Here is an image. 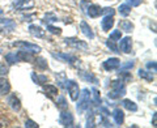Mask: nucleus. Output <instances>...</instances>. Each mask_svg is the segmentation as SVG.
I'll list each match as a JSON object with an SVG mask.
<instances>
[{
    "mask_svg": "<svg viewBox=\"0 0 157 128\" xmlns=\"http://www.w3.org/2000/svg\"><path fill=\"white\" fill-rule=\"evenodd\" d=\"M67 89H68V93H70V97L72 101H76L78 96H80V88H78L77 82L70 80L67 84Z\"/></svg>",
    "mask_w": 157,
    "mask_h": 128,
    "instance_id": "obj_6",
    "label": "nucleus"
},
{
    "mask_svg": "<svg viewBox=\"0 0 157 128\" xmlns=\"http://www.w3.org/2000/svg\"><path fill=\"white\" fill-rule=\"evenodd\" d=\"M56 106H58V109H60V110H66V109H67L66 98H64V97H59L58 101H56Z\"/></svg>",
    "mask_w": 157,
    "mask_h": 128,
    "instance_id": "obj_29",
    "label": "nucleus"
},
{
    "mask_svg": "<svg viewBox=\"0 0 157 128\" xmlns=\"http://www.w3.org/2000/svg\"><path fill=\"white\" fill-rule=\"evenodd\" d=\"M130 7H139L141 4V0H127Z\"/></svg>",
    "mask_w": 157,
    "mask_h": 128,
    "instance_id": "obj_39",
    "label": "nucleus"
},
{
    "mask_svg": "<svg viewBox=\"0 0 157 128\" xmlns=\"http://www.w3.org/2000/svg\"><path fill=\"white\" fill-rule=\"evenodd\" d=\"M3 13V9H0V14H2Z\"/></svg>",
    "mask_w": 157,
    "mask_h": 128,
    "instance_id": "obj_44",
    "label": "nucleus"
},
{
    "mask_svg": "<svg viewBox=\"0 0 157 128\" xmlns=\"http://www.w3.org/2000/svg\"><path fill=\"white\" fill-rule=\"evenodd\" d=\"M119 76L122 77V78H123V80H122V81H128V80H132V76L130 75V73L128 72H126V71H122V72H119Z\"/></svg>",
    "mask_w": 157,
    "mask_h": 128,
    "instance_id": "obj_35",
    "label": "nucleus"
},
{
    "mask_svg": "<svg viewBox=\"0 0 157 128\" xmlns=\"http://www.w3.org/2000/svg\"><path fill=\"white\" fill-rule=\"evenodd\" d=\"M106 46L109 47L113 52H121V51H118V50H119V48L117 47V45L114 43V41H111V39H107V41H106Z\"/></svg>",
    "mask_w": 157,
    "mask_h": 128,
    "instance_id": "obj_30",
    "label": "nucleus"
},
{
    "mask_svg": "<svg viewBox=\"0 0 157 128\" xmlns=\"http://www.w3.org/2000/svg\"><path fill=\"white\" fill-rule=\"evenodd\" d=\"M119 41H121V43H119L121 51L124 52V54H130L131 50H132V39H131V37H124V38L119 39Z\"/></svg>",
    "mask_w": 157,
    "mask_h": 128,
    "instance_id": "obj_8",
    "label": "nucleus"
},
{
    "mask_svg": "<svg viewBox=\"0 0 157 128\" xmlns=\"http://www.w3.org/2000/svg\"><path fill=\"white\" fill-rule=\"evenodd\" d=\"M47 30L50 32L51 34H56V36H59V34L62 33V29H60V28H55V26L50 25V24H48V25H47Z\"/></svg>",
    "mask_w": 157,
    "mask_h": 128,
    "instance_id": "obj_33",
    "label": "nucleus"
},
{
    "mask_svg": "<svg viewBox=\"0 0 157 128\" xmlns=\"http://www.w3.org/2000/svg\"><path fill=\"white\" fill-rule=\"evenodd\" d=\"M8 103H9V106L12 107V110H14V111H18L21 109V102H20V100L16 97V94H11L8 97Z\"/></svg>",
    "mask_w": 157,
    "mask_h": 128,
    "instance_id": "obj_15",
    "label": "nucleus"
},
{
    "mask_svg": "<svg viewBox=\"0 0 157 128\" xmlns=\"http://www.w3.org/2000/svg\"><path fill=\"white\" fill-rule=\"evenodd\" d=\"M64 41L68 46L76 48V50H88L86 42L81 41V39H78V38H66Z\"/></svg>",
    "mask_w": 157,
    "mask_h": 128,
    "instance_id": "obj_4",
    "label": "nucleus"
},
{
    "mask_svg": "<svg viewBox=\"0 0 157 128\" xmlns=\"http://www.w3.org/2000/svg\"><path fill=\"white\" fill-rule=\"evenodd\" d=\"M13 7L16 9H30L34 7V0H14Z\"/></svg>",
    "mask_w": 157,
    "mask_h": 128,
    "instance_id": "obj_9",
    "label": "nucleus"
},
{
    "mask_svg": "<svg viewBox=\"0 0 157 128\" xmlns=\"http://www.w3.org/2000/svg\"><path fill=\"white\" fill-rule=\"evenodd\" d=\"M59 123L63 126V127H72L73 126V116L70 111L67 110H63L59 115Z\"/></svg>",
    "mask_w": 157,
    "mask_h": 128,
    "instance_id": "obj_5",
    "label": "nucleus"
},
{
    "mask_svg": "<svg viewBox=\"0 0 157 128\" xmlns=\"http://www.w3.org/2000/svg\"><path fill=\"white\" fill-rule=\"evenodd\" d=\"M51 55L56 59H60V60L66 62V63H70V64H73L75 62H77V59L72 55H67V54H56V52H51Z\"/></svg>",
    "mask_w": 157,
    "mask_h": 128,
    "instance_id": "obj_12",
    "label": "nucleus"
},
{
    "mask_svg": "<svg viewBox=\"0 0 157 128\" xmlns=\"http://www.w3.org/2000/svg\"><path fill=\"white\" fill-rule=\"evenodd\" d=\"M156 119H157V115H156V112H155V114H153V127H156V126H157Z\"/></svg>",
    "mask_w": 157,
    "mask_h": 128,
    "instance_id": "obj_43",
    "label": "nucleus"
},
{
    "mask_svg": "<svg viewBox=\"0 0 157 128\" xmlns=\"http://www.w3.org/2000/svg\"><path fill=\"white\" fill-rule=\"evenodd\" d=\"M80 75H81V77L84 78V80H86V81H90V82H93V84H97V82H98L97 77H96V76H93L92 73H89V72L81 71V72H80Z\"/></svg>",
    "mask_w": 157,
    "mask_h": 128,
    "instance_id": "obj_24",
    "label": "nucleus"
},
{
    "mask_svg": "<svg viewBox=\"0 0 157 128\" xmlns=\"http://www.w3.org/2000/svg\"><path fill=\"white\" fill-rule=\"evenodd\" d=\"M80 6H81V8H82V12L86 13V9H88V7H89V3L85 2V0H82V2L80 3Z\"/></svg>",
    "mask_w": 157,
    "mask_h": 128,
    "instance_id": "obj_42",
    "label": "nucleus"
},
{
    "mask_svg": "<svg viewBox=\"0 0 157 128\" xmlns=\"http://www.w3.org/2000/svg\"><path fill=\"white\" fill-rule=\"evenodd\" d=\"M121 67V70L122 71H126V70H130V68H132L134 67V62H128V63H126V64H123V66H119Z\"/></svg>",
    "mask_w": 157,
    "mask_h": 128,
    "instance_id": "obj_37",
    "label": "nucleus"
},
{
    "mask_svg": "<svg viewBox=\"0 0 157 128\" xmlns=\"http://www.w3.org/2000/svg\"><path fill=\"white\" fill-rule=\"evenodd\" d=\"M43 90H45L46 93H48L50 96H56L58 94V88L54 86V85H43Z\"/></svg>",
    "mask_w": 157,
    "mask_h": 128,
    "instance_id": "obj_26",
    "label": "nucleus"
},
{
    "mask_svg": "<svg viewBox=\"0 0 157 128\" xmlns=\"http://www.w3.org/2000/svg\"><path fill=\"white\" fill-rule=\"evenodd\" d=\"M29 33L36 38H43L45 37V30L38 25H30L29 26Z\"/></svg>",
    "mask_w": 157,
    "mask_h": 128,
    "instance_id": "obj_13",
    "label": "nucleus"
},
{
    "mask_svg": "<svg viewBox=\"0 0 157 128\" xmlns=\"http://www.w3.org/2000/svg\"><path fill=\"white\" fill-rule=\"evenodd\" d=\"M13 46H14V47H20V48H22V50L29 51V52H32V54H38L39 51H41V47H39V46L34 45V43L25 42V41L14 42V43H13Z\"/></svg>",
    "mask_w": 157,
    "mask_h": 128,
    "instance_id": "obj_3",
    "label": "nucleus"
},
{
    "mask_svg": "<svg viewBox=\"0 0 157 128\" xmlns=\"http://www.w3.org/2000/svg\"><path fill=\"white\" fill-rule=\"evenodd\" d=\"M118 12H119L121 16L127 17L131 13V7L128 6V4H121L119 8H118Z\"/></svg>",
    "mask_w": 157,
    "mask_h": 128,
    "instance_id": "obj_23",
    "label": "nucleus"
},
{
    "mask_svg": "<svg viewBox=\"0 0 157 128\" xmlns=\"http://www.w3.org/2000/svg\"><path fill=\"white\" fill-rule=\"evenodd\" d=\"M101 26H102V30L109 32L114 26V18H113V16H105L104 20L101 21Z\"/></svg>",
    "mask_w": 157,
    "mask_h": 128,
    "instance_id": "obj_14",
    "label": "nucleus"
},
{
    "mask_svg": "<svg viewBox=\"0 0 157 128\" xmlns=\"http://www.w3.org/2000/svg\"><path fill=\"white\" fill-rule=\"evenodd\" d=\"M119 66H121V60L118 58H110V59H107V60L104 62V68L109 72L118 70Z\"/></svg>",
    "mask_w": 157,
    "mask_h": 128,
    "instance_id": "obj_7",
    "label": "nucleus"
},
{
    "mask_svg": "<svg viewBox=\"0 0 157 128\" xmlns=\"http://www.w3.org/2000/svg\"><path fill=\"white\" fill-rule=\"evenodd\" d=\"M102 13H105L106 16H113V14H114V9L113 8H102Z\"/></svg>",
    "mask_w": 157,
    "mask_h": 128,
    "instance_id": "obj_40",
    "label": "nucleus"
},
{
    "mask_svg": "<svg viewBox=\"0 0 157 128\" xmlns=\"http://www.w3.org/2000/svg\"><path fill=\"white\" fill-rule=\"evenodd\" d=\"M80 29H81L82 34H84L86 38H89V39H93V38H94V34H93L92 28L88 25L85 21H81V22H80Z\"/></svg>",
    "mask_w": 157,
    "mask_h": 128,
    "instance_id": "obj_16",
    "label": "nucleus"
},
{
    "mask_svg": "<svg viewBox=\"0 0 157 128\" xmlns=\"http://www.w3.org/2000/svg\"><path fill=\"white\" fill-rule=\"evenodd\" d=\"M11 90V85H9V81L6 77H0V94L6 96Z\"/></svg>",
    "mask_w": 157,
    "mask_h": 128,
    "instance_id": "obj_17",
    "label": "nucleus"
},
{
    "mask_svg": "<svg viewBox=\"0 0 157 128\" xmlns=\"http://www.w3.org/2000/svg\"><path fill=\"white\" fill-rule=\"evenodd\" d=\"M122 38V33H121V30H114L111 34H110V38L109 39H111V41H119V39Z\"/></svg>",
    "mask_w": 157,
    "mask_h": 128,
    "instance_id": "obj_32",
    "label": "nucleus"
},
{
    "mask_svg": "<svg viewBox=\"0 0 157 128\" xmlns=\"http://www.w3.org/2000/svg\"><path fill=\"white\" fill-rule=\"evenodd\" d=\"M6 62L9 64V66H12V64L17 63V62H20V60H18V56L16 55V54L9 52V54H7V55H6Z\"/></svg>",
    "mask_w": 157,
    "mask_h": 128,
    "instance_id": "obj_25",
    "label": "nucleus"
},
{
    "mask_svg": "<svg viewBox=\"0 0 157 128\" xmlns=\"http://www.w3.org/2000/svg\"><path fill=\"white\" fill-rule=\"evenodd\" d=\"M119 30L130 33V32L134 30V24L131 21H128V20H122V21H119Z\"/></svg>",
    "mask_w": 157,
    "mask_h": 128,
    "instance_id": "obj_18",
    "label": "nucleus"
},
{
    "mask_svg": "<svg viewBox=\"0 0 157 128\" xmlns=\"http://www.w3.org/2000/svg\"><path fill=\"white\" fill-rule=\"evenodd\" d=\"M90 93L88 89H82V92L80 93L78 96V103H77V111L80 112H84L86 109H89V103H90Z\"/></svg>",
    "mask_w": 157,
    "mask_h": 128,
    "instance_id": "obj_1",
    "label": "nucleus"
},
{
    "mask_svg": "<svg viewBox=\"0 0 157 128\" xmlns=\"http://www.w3.org/2000/svg\"><path fill=\"white\" fill-rule=\"evenodd\" d=\"M25 127H26V128H38V124H37L36 122L28 119V120L25 122Z\"/></svg>",
    "mask_w": 157,
    "mask_h": 128,
    "instance_id": "obj_36",
    "label": "nucleus"
},
{
    "mask_svg": "<svg viewBox=\"0 0 157 128\" xmlns=\"http://www.w3.org/2000/svg\"><path fill=\"white\" fill-rule=\"evenodd\" d=\"M122 106H123L126 110H128V111H134V112L137 111V105L131 100H123L122 101Z\"/></svg>",
    "mask_w": 157,
    "mask_h": 128,
    "instance_id": "obj_22",
    "label": "nucleus"
},
{
    "mask_svg": "<svg viewBox=\"0 0 157 128\" xmlns=\"http://www.w3.org/2000/svg\"><path fill=\"white\" fill-rule=\"evenodd\" d=\"M126 94V88L122 86V88H111V90L109 92V94L107 97L110 98V100H118V98H121L122 96Z\"/></svg>",
    "mask_w": 157,
    "mask_h": 128,
    "instance_id": "obj_10",
    "label": "nucleus"
},
{
    "mask_svg": "<svg viewBox=\"0 0 157 128\" xmlns=\"http://www.w3.org/2000/svg\"><path fill=\"white\" fill-rule=\"evenodd\" d=\"M7 73H8V68L6 67V64H4V63H0V76L7 75Z\"/></svg>",
    "mask_w": 157,
    "mask_h": 128,
    "instance_id": "obj_38",
    "label": "nucleus"
},
{
    "mask_svg": "<svg viewBox=\"0 0 157 128\" xmlns=\"http://www.w3.org/2000/svg\"><path fill=\"white\" fill-rule=\"evenodd\" d=\"M86 14L92 18H96L102 14V8L100 6H94V4H89V7L86 9Z\"/></svg>",
    "mask_w": 157,
    "mask_h": 128,
    "instance_id": "obj_11",
    "label": "nucleus"
},
{
    "mask_svg": "<svg viewBox=\"0 0 157 128\" xmlns=\"http://www.w3.org/2000/svg\"><path fill=\"white\" fill-rule=\"evenodd\" d=\"M147 68H149V70H153V72H156V71H157L156 62H149V63H147Z\"/></svg>",
    "mask_w": 157,
    "mask_h": 128,
    "instance_id": "obj_41",
    "label": "nucleus"
},
{
    "mask_svg": "<svg viewBox=\"0 0 157 128\" xmlns=\"http://www.w3.org/2000/svg\"><path fill=\"white\" fill-rule=\"evenodd\" d=\"M32 78L33 81L37 84V85H45L48 81V77L45 75H36V73H32Z\"/></svg>",
    "mask_w": 157,
    "mask_h": 128,
    "instance_id": "obj_20",
    "label": "nucleus"
},
{
    "mask_svg": "<svg viewBox=\"0 0 157 128\" xmlns=\"http://www.w3.org/2000/svg\"><path fill=\"white\" fill-rule=\"evenodd\" d=\"M16 29V22L11 18H0V34L12 33Z\"/></svg>",
    "mask_w": 157,
    "mask_h": 128,
    "instance_id": "obj_2",
    "label": "nucleus"
},
{
    "mask_svg": "<svg viewBox=\"0 0 157 128\" xmlns=\"http://www.w3.org/2000/svg\"><path fill=\"white\" fill-rule=\"evenodd\" d=\"M43 21H45L46 24H47V22H55V21H58V18L54 16L52 13H47L46 16H45V18H43Z\"/></svg>",
    "mask_w": 157,
    "mask_h": 128,
    "instance_id": "obj_34",
    "label": "nucleus"
},
{
    "mask_svg": "<svg viewBox=\"0 0 157 128\" xmlns=\"http://www.w3.org/2000/svg\"><path fill=\"white\" fill-rule=\"evenodd\" d=\"M17 56H18V60H21V62H33L32 52H29V51H25V50L18 51Z\"/></svg>",
    "mask_w": 157,
    "mask_h": 128,
    "instance_id": "obj_21",
    "label": "nucleus"
},
{
    "mask_svg": "<svg viewBox=\"0 0 157 128\" xmlns=\"http://www.w3.org/2000/svg\"><path fill=\"white\" fill-rule=\"evenodd\" d=\"M36 64H37V67L41 68V70H46L47 68V62L43 58H38L36 60Z\"/></svg>",
    "mask_w": 157,
    "mask_h": 128,
    "instance_id": "obj_31",
    "label": "nucleus"
},
{
    "mask_svg": "<svg viewBox=\"0 0 157 128\" xmlns=\"http://www.w3.org/2000/svg\"><path fill=\"white\" fill-rule=\"evenodd\" d=\"M139 76L141 78H144V80H147V81H152V80H153V75H152V72H148L145 70H140L139 71Z\"/></svg>",
    "mask_w": 157,
    "mask_h": 128,
    "instance_id": "obj_27",
    "label": "nucleus"
},
{
    "mask_svg": "<svg viewBox=\"0 0 157 128\" xmlns=\"http://www.w3.org/2000/svg\"><path fill=\"white\" fill-rule=\"evenodd\" d=\"M92 94H93V103H94V105H98V103H101L100 92H98L96 88H93V89H92Z\"/></svg>",
    "mask_w": 157,
    "mask_h": 128,
    "instance_id": "obj_28",
    "label": "nucleus"
},
{
    "mask_svg": "<svg viewBox=\"0 0 157 128\" xmlns=\"http://www.w3.org/2000/svg\"><path fill=\"white\" fill-rule=\"evenodd\" d=\"M113 118H114V120L118 126H121V124H123V122H124V114H123V111H122L121 109H115L114 112H113Z\"/></svg>",
    "mask_w": 157,
    "mask_h": 128,
    "instance_id": "obj_19",
    "label": "nucleus"
}]
</instances>
